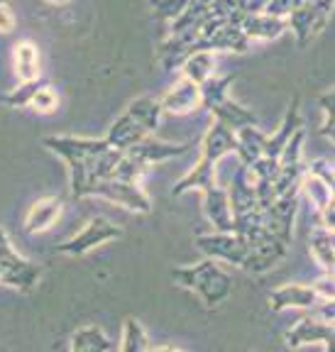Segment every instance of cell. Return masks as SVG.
Listing matches in <instances>:
<instances>
[{
	"label": "cell",
	"instance_id": "6da1fadb",
	"mask_svg": "<svg viewBox=\"0 0 335 352\" xmlns=\"http://www.w3.org/2000/svg\"><path fill=\"white\" fill-rule=\"evenodd\" d=\"M42 144L54 152L69 166V188L74 198H86L91 186L118 174L125 152L110 147L108 140L100 138H74V135H50Z\"/></svg>",
	"mask_w": 335,
	"mask_h": 352
},
{
	"label": "cell",
	"instance_id": "7a4b0ae2",
	"mask_svg": "<svg viewBox=\"0 0 335 352\" xmlns=\"http://www.w3.org/2000/svg\"><path fill=\"white\" fill-rule=\"evenodd\" d=\"M162 116H164V110L160 105V98H149V96L135 98L122 110V116L108 127L105 140H108L110 147L127 152L132 144H138L140 140L149 138V135L157 132Z\"/></svg>",
	"mask_w": 335,
	"mask_h": 352
},
{
	"label": "cell",
	"instance_id": "3957f363",
	"mask_svg": "<svg viewBox=\"0 0 335 352\" xmlns=\"http://www.w3.org/2000/svg\"><path fill=\"white\" fill-rule=\"evenodd\" d=\"M171 279H174V284L198 294V298L208 308L220 306L233 292V279L223 272L218 259L210 257L201 259L196 264H188V267H176L171 272Z\"/></svg>",
	"mask_w": 335,
	"mask_h": 352
},
{
	"label": "cell",
	"instance_id": "277c9868",
	"mask_svg": "<svg viewBox=\"0 0 335 352\" xmlns=\"http://www.w3.org/2000/svg\"><path fill=\"white\" fill-rule=\"evenodd\" d=\"M39 279H42V267L17 254L8 232L0 228V284L30 294Z\"/></svg>",
	"mask_w": 335,
	"mask_h": 352
},
{
	"label": "cell",
	"instance_id": "5b68a950",
	"mask_svg": "<svg viewBox=\"0 0 335 352\" xmlns=\"http://www.w3.org/2000/svg\"><path fill=\"white\" fill-rule=\"evenodd\" d=\"M88 196L96 198H105L110 204L120 206V208L130 210V213L138 215H147L152 210V201H149L147 193L140 188L138 182H127V179H120V176H110V179H103V182L94 184Z\"/></svg>",
	"mask_w": 335,
	"mask_h": 352
},
{
	"label": "cell",
	"instance_id": "8992f818",
	"mask_svg": "<svg viewBox=\"0 0 335 352\" xmlns=\"http://www.w3.org/2000/svg\"><path fill=\"white\" fill-rule=\"evenodd\" d=\"M120 235H122L120 226H116V223H110V220H105V218H94V220H88L76 235L59 242V245H56V252L69 254V257H83V254L100 248L105 242L118 240Z\"/></svg>",
	"mask_w": 335,
	"mask_h": 352
},
{
	"label": "cell",
	"instance_id": "52a82bcc",
	"mask_svg": "<svg viewBox=\"0 0 335 352\" xmlns=\"http://www.w3.org/2000/svg\"><path fill=\"white\" fill-rule=\"evenodd\" d=\"M248 248H250L248 259H245V264H242L240 270H245L248 274L255 276V274H267V272L274 270L277 264L286 257V248L289 245L281 242L279 237H274L264 228L255 237H250Z\"/></svg>",
	"mask_w": 335,
	"mask_h": 352
},
{
	"label": "cell",
	"instance_id": "ba28073f",
	"mask_svg": "<svg viewBox=\"0 0 335 352\" xmlns=\"http://www.w3.org/2000/svg\"><path fill=\"white\" fill-rule=\"evenodd\" d=\"M299 193H301V188H292V191L279 193L274 198V204L262 210L264 228L274 237H279L281 242H286V245L294 237V218H296V208H299Z\"/></svg>",
	"mask_w": 335,
	"mask_h": 352
},
{
	"label": "cell",
	"instance_id": "9c48e42d",
	"mask_svg": "<svg viewBox=\"0 0 335 352\" xmlns=\"http://www.w3.org/2000/svg\"><path fill=\"white\" fill-rule=\"evenodd\" d=\"M193 147H196L193 142L174 144V142H164V140H154L152 135H149V138L140 140L138 144H132V147L125 152V157L135 166H140L142 171H147L149 166L162 164V162H169V160H174V157H182V154L191 152Z\"/></svg>",
	"mask_w": 335,
	"mask_h": 352
},
{
	"label": "cell",
	"instance_id": "30bf717a",
	"mask_svg": "<svg viewBox=\"0 0 335 352\" xmlns=\"http://www.w3.org/2000/svg\"><path fill=\"white\" fill-rule=\"evenodd\" d=\"M196 248L210 259H223L228 264H235V267H242L245 259H248V242L242 240L235 232H223L215 230L210 235H198L196 237Z\"/></svg>",
	"mask_w": 335,
	"mask_h": 352
},
{
	"label": "cell",
	"instance_id": "8fae6325",
	"mask_svg": "<svg viewBox=\"0 0 335 352\" xmlns=\"http://www.w3.org/2000/svg\"><path fill=\"white\" fill-rule=\"evenodd\" d=\"M330 12H325L323 8H318L316 3H301L286 15V28L296 34L299 44L306 47L308 39H314L316 34H321V30L325 28Z\"/></svg>",
	"mask_w": 335,
	"mask_h": 352
},
{
	"label": "cell",
	"instance_id": "7c38bea8",
	"mask_svg": "<svg viewBox=\"0 0 335 352\" xmlns=\"http://www.w3.org/2000/svg\"><path fill=\"white\" fill-rule=\"evenodd\" d=\"M311 342H321L325 350H335V325L323 323L316 316H303L286 333V347H303Z\"/></svg>",
	"mask_w": 335,
	"mask_h": 352
},
{
	"label": "cell",
	"instance_id": "4fadbf2b",
	"mask_svg": "<svg viewBox=\"0 0 335 352\" xmlns=\"http://www.w3.org/2000/svg\"><path fill=\"white\" fill-rule=\"evenodd\" d=\"M160 105L169 116H188L191 110L201 105V86L191 78H179L174 86H169L164 96L160 98Z\"/></svg>",
	"mask_w": 335,
	"mask_h": 352
},
{
	"label": "cell",
	"instance_id": "5bb4252c",
	"mask_svg": "<svg viewBox=\"0 0 335 352\" xmlns=\"http://www.w3.org/2000/svg\"><path fill=\"white\" fill-rule=\"evenodd\" d=\"M64 213V201L61 198H39L30 206V210L25 213L22 220V230L25 235H39V232L50 230L52 226H56V220Z\"/></svg>",
	"mask_w": 335,
	"mask_h": 352
},
{
	"label": "cell",
	"instance_id": "9a60e30c",
	"mask_svg": "<svg viewBox=\"0 0 335 352\" xmlns=\"http://www.w3.org/2000/svg\"><path fill=\"white\" fill-rule=\"evenodd\" d=\"M201 193H204V210L210 226L215 230L233 232V206L226 188H220L218 184H213V186L204 188Z\"/></svg>",
	"mask_w": 335,
	"mask_h": 352
},
{
	"label": "cell",
	"instance_id": "2e32d148",
	"mask_svg": "<svg viewBox=\"0 0 335 352\" xmlns=\"http://www.w3.org/2000/svg\"><path fill=\"white\" fill-rule=\"evenodd\" d=\"M242 32L248 34V39H259V42H270V39H277L286 32V17H274L270 12H245L240 20Z\"/></svg>",
	"mask_w": 335,
	"mask_h": 352
},
{
	"label": "cell",
	"instance_id": "e0dca14e",
	"mask_svg": "<svg viewBox=\"0 0 335 352\" xmlns=\"http://www.w3.org/2000/svg\"><path fill=\"white\" fill-rule=\"evenodd\" d=\"M318 301L321 298L316 296L314 286H303V284H284L270 294V308L274 314L286 311V308H303V311H311Z\"/></svg>",
	"mask_w": 335,
	"mask_h": 352
},
{
	"label": "cell",
	"instance_id": "ac0fdd59",
	"mask_svg": "<svg viewBox=\"0 0 335 352\" xmlns=\"http://www.w3.org/2000/svg\"><path fill=\"white\" fill-rule=\"evenodd\" d=\"M12 69L20 83L34 81L42 76V54L32 39H20L12 47Z\"/></svg>",
	"mask_w": 335,
	"mask_h": 352
},
{
	"label": "cell",
	"instance_id": "d6986e66",
	"mask_svg": "<svg viewBox=\"0 0 335 352\" xmlns=\"http://www.w3.org/2000/svg\"><path fill=\"white\" fill-rule=\"evenodd\" d=\"M301 127H303V118H301V110H299V100L294 98L292 103H289V108H286L284 120H281L279 130H277L274 135H267L264 157H274V160H279V154H281V149H284V144L289 142L294 132L301 130Z\"/></svg>",
	"mask_w": 335,
	"mask_h": 352
},
{
	"label": "cell",
	"instance_id": "ffe728a7",
	"mask_svg": "<svg viewBox=\"0 0 335 352\" xmlns=\"http://www.w3.org/2000/svg\"><path fill=\"white\" fill-rule=\"evenodd\" d=\"M116 347H118V342L110 340L98 325L76 328L72 340H69V350L72 352H108V350H116Z\"/></svg>",
	"mask_w": 335,
	"mask_h": 352
},
{
	"label": "cell",
	"instance_id": "44dd1931",
	"mask_svg": "<svg viewBox=\"0 0 335 352\" xmlns=\"http://www.w3.org/2000/svg\"><path fill=\"white\" fill-rule=\"evenodd\" d=\"M237 135V157L240 164L250 166L255 160L264 157V147H267V135L259 130L257 125H245L235 132Z\"/></svg>",
	"mask_w": 335,
	"mask_h": 352
},
{
	"label": "cell",
	"instance_id": "7402d4cb",
	"mask_svg": "<svg viewBox=\"0 0 335 352\" xmlns=\"http://www.w3.org/2000/svg\"><path fill=\"white\" fill-rule=\"evenodd\" d=\"M182 76L184 78H191L193 83H201L206 78H210L215 74V52L210 50H193L186 54V59L182 61Z\"/></svg>",
	"mask_w": 335,
	"mask_h": 352
},
{
	"label": "cell",
	"instance_id": "603a6c76",
	"mask_svg": "<svg viewBox=\"0 0 335 352\" xmlns=\"http://www.w3.org/2000/svg\"><path fill=\"white\" fill-rule=\"evenodd\" d=\"M308 248L325 272H335V232L328 228H314L308 235Z\"/></svg>",
	"mask_w": 335,
	"mask_h": 352
},
{
	"label": "cell",
	"instance_id": "cb8c5ba5",
	"mask_svg": "<svg viewBox=\"0 0 335 352\" xmlns=\"http://www.w3.org/2000/svg\"><path fill=\"white\" fill-rule=\"evenodd\" d=\"M215 116V120L226 122L230 130H240V127L245 125H257V118H255V113L250 108H245V105H240L237 100H233L230 96H228L226 100L220 105H215L213 110H210Z\"/></svg>",
	"mask_w": 335,
	"mask_h": 352
},
{
	"label": "cell",
	"instance_id": "d4e9b609",
	"mask_svg": "<svg viewBox=\"0 0 335 352\" xmlns=\"http://www.w3.org/2000/svg\"><path fill=\"white\" fill-rule=\"evenodd\" d=\"M301 191L308 196V201H311V206H314L316 210H325L330 204H333V191H330L328 184L321 179L318 174H311V171H303V179H301Z\"/></svg>",
	"mask_w": 335,
	"mask_h": 352
},
{
	"label": "cell",
	"instance_id": "484cf974",
	"mask_svg": "<svg viewBox=\"0 0 335 352\" xmlns=\"http://www.w3.org/2000/svg\"><path fill=\"white\" fill-rule=\"evenodd\" d=\"M118 350H122V352L152 350L147 333H144V325L140 323L138 318H127L125 320V325H122V338H120V342H118Z\"/></svg>",
	"mask_w": 335,
	"mask_h": 352
},
{
	"label": "cell",
	"instance_id": "4316f807",
	"mask_svg": "<svg viewBox=\"0 0 335 352\" xmlns=\"http://www.w3.org/2000/svg\"><path fill=\"white\" fill-rule=\"evenodd\" d=\"M28 108H32L34 113H42V116H50V113H54L56 108H59V94H56L54 83L44 81L37 86V91H34L32 100H30Z\"/></svg>",
	"mask_w": 335,
	"mask_h": 352
},
{
	"label": "cell",
	"instance_id": "83f0119b",
	"mask_svg": "<svg viewBox=\"0 0 335 352\" xmlns=\"http://www.w3.org/2000/svg\"><path fill=\"white\" fill-rule=\"evenodd\" d=\"M42 83V76L34 78V81H25L20 83L17 88H12V91H8L6 96H0V103L8 105V108H28L30 100H32L34 91H37V86Z\"/></svg>",
	"mask_w": 335,
	"mask_h": 352
},
{
	"label": "cell",
	"instance_id": "f1b7e54d",
	"mask_svg": "<svg viewBox=\"0 0 335 352\" xmlns=\"http://www.w3.org/2000/svg\"><path fill=\"white\" fill-rule=\"evenodd\" d=\"M188 3L191 0H152V8L157 10V15H162L166 22H171L174 17L182 15Z\"/></svg>",
	"mask_w": 335,
	"mask_h": 352
},
{
	"label": "cell",
	"instance_id": "f546056e",
	"mask_svg": "<svg viewBox=\"0 0 335 352\" xmlns=\"http://www.w3.org/2000/svg\"><path fill=\"white\" fill-rule=\"evenodd\" d=\"M314 292L321 301H328V298H335V272H325L321 279H316L314 284Z\"/></svg>",
	"mask_w": 335,
	"mask_h": 352
},
{
	"label": "cell",
	"instance_id": "4dcf8cb0",
	"mask_svg": "<svg viewBox=\"0 0 335 352\" xmlns=\"http://www.w3.org/2000/svg\"><path fill=\"white\" fill-rule=\"evenodd\" d=\"M306 0H267L262 8V12H270L274 17H286L296 6H301Z\"/></svg>",
	"mask_w": 335,
	"mask_h": 352
},
{
	"label": "cell",
	"instance_id": "1f68e13d",
	"mask_svg": "<svg viewBox=\"0 0 335 352\" xmlns=\"http://www.w3.org/2000/svg\"><path fill=\"white\" fill-rule=\"evenodd\" d=\"M17 28V17L15 10L8 0H0V34H10Z\"/></svg>",
	"mask_w": 335,
	"mask_h": 352
},
{
	"label": "cell",
	"instance_id": "d6a6232c",
	"mask_svg": "<svg viewBox=\"0 0 335 352\" xmlns=\"http://www.w3.org/2000/svg\"><path fill=\"white\" fill-rule=\"evenodd\" d=\"M311 311H314L311 316H316L318 320L335 325V298H328V301H323V303H316Z\"/></svg>",
	"mask_w": 335,
	"mask_h": 352
},
{
	"label": "cell",
	"instance_id": "836d02e7",
	"mask_svg": "<svg viewBox=\"0 0 335 352\" xmlns=\"http://www.w3.org/2000/svg\"><path fill=\"white\" fill-rule=\"evenodd\" d=\"M318 103H321V108H323L325 118H335V88H330V91L321 94Z\"/></svg>",
	"mask_w": 335,
	"mask_h": 352
},
{
	"label": "cell",
	"instance_id": "e575fe53",
	"mask_svg": "<svg viewBox=\"0 0 335 352\" xmlns=\"http://www.w3.org/2000/svg\"><path fill=\"white\" fill-rule=\"evenodd\" d=\"M321 218H323V228H328L330 232H335V201L325 210H321Z\"/></svg>",
	"mask_w": 335,
	"mask_h": 352
},
{
	"label": "cell",
	"instance_id": "d590c367",
	"mask_svg": "<svg viewBox=\"0 0 335 352\" xmlns=\"http://www.w3.org/2000/svg\"><path fill=\"white\" fill-rule=\"evenodd\" d=\"M321 138L330 140L335 144V118H325L323 125H321Z\"/></svg>",
	"mask_w": 335,
	"mask_h": 352
},
{
	"label": "cell",
	"instance_id": "8d00e7d4",
	"mask_svg": "<svg viewBox=\"0 0 335 352\" xmlns=\"http://www.w3.org/2000/svg\"><path fill=\"white\" fill-rule=\"evenodd\" d=\"M44 3H50V6H69L72 0H44Z\"/></svg>",
	"mask_w": 335,
	"mask_h": 352
},
{
	"label": "cell",
	"instance_id": "74e56055",
	"mask_svg": "<svg viewBox=\"0 0 335 352\" xmlns=\"http://www.w3.org/2000/svg\"><path fill=\"white\" fill-rule=\"evenodd\" d=\"M330 191H333V198H335V179L330 182Z\"/></svg>",
	"mask_w": 335,
	"mask_h": 352
}]
</instances>
